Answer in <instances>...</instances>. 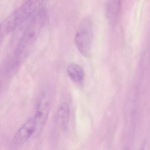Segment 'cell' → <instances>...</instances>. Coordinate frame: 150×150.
Here are the masks:
<instances>
[{"label": "cell", "instance_id": "obj_1", "mask_svg": "<svg viewBox=\"0 0 150 150\" xmlns=\"http://www.w3.org/2000/svg\"><path fill=\"white\" fill-rule=\"evenodd\" d=\"M48 16L45 8H41L26 28L19 45L20 52L30 47L36 41L40 31L48 21Z\"/></svg>", "mask_w": 150, "mask_h": 150}, {"label": "cell", "instance_id": "obj_2", "mask_svg": "<svg viewBox=\"0 0 150 150\" xmlns=\"http://www.w3.org/2000/svg\"><path fill=\"white\" fill-rule=\"evenodd\" d=\"M44 0H27L11 16L6 29L12 31L41 9Z\"/></svg>", "mask_w": 150, "mask_h": 150}, {"label": "cell", "instance_id": "obj_3", "mask_svg": "<svg viewBox=\"0 0 150 150\" xmlns=\"http://www.w3.org/2000/svg\"><path fill=\"white\" fill-rule=\"evenodd\" d=\"M92 23L88 18L81 20L75 37V44L79 53L85 57L90 56L92 45Z\"/></svg>", "mask_w": 150, "mask_h": 150}, {"label": "cell", "instance_id": "obj_4", "mask_svg": "<svg viewBox=\"0 0 150 150\" xmlns=\"http://www.w3.org/2000/svg\"><path fill=\"white\" fill-rule=\"evenodd\" d=\"M36 132L37 123L33 117L25 122L18 130L12 139V143L15 146H22Z\"/></svg>", "mask_w": 150, "mask_h": 150}, {"label": "cell", "instance_id": "obj_5", "mask_svg": "<svg viewBox=\"0 0 150 150\" xmlns=\"http://www.w3.org/2000/svg\"><path fill=\"white\" fill-rule=\"evenodd\" d=\"M50 110L48 98L45 93H44L39 101L34 117L37 123V131L43 128L47 120Z\"/></svg>", "mask_w": 150, "mask_h": 150}, {"label": "cell", "instance_id": "obj_6", "mask_svg": "<svg viewBox=\"0 0 150 150\" xmlns=\"http://www.w3.org/2000/svg\"><path fill=\"white\" fill-rule=\"evenodd\" d=\"M122 0H107L105 4L106 17L111 24L116 23L120 13Z\"/></svg>", "mask_w": 150, "mask_h": 150}, {"label": "cell", "instance_id": "obj_7", "mask_svg": "<svg viewBox=\"0 0 150 150\" xmlns=\"http://www.w3.org/2000/svg\"><path fill=\"white\" fill-rule=\"evenodd\" d=\"M70 107L68 103L63 102L57 109L55 114L56 123L63 129L67 127L70 117Z\"/></svg>", "mask_w": 150, "mask_h": 150}, {"label": "cell", "instance_id": "obj_8", "mask_svg": "<svg viewBox=\"0 0 150 150\" xmlns=\"http://www.w3.org/2000/svg\"><path fill=\"white\" fill-rule=\"evenodd\" d=\"M67 73L72 81L81 83L84 79L85 74L83 68L78 64L72 63L67 68Z\"/></svg>", "mask_w": 150, "mask_h": 150}, {"label": "cell", "instance_id": "obj_9", "mask_svg": "<svg viewBox=\"0 0 150 150\" xmlns=\"http://www.w3.org/2000/svg\"><path fill=\"white\" fill-rule=\"evenodd\" d=\"M1 25H0V31H1Z\"/></svg>", "mask_w": 150, "mask_h": 150}, {"label": "cell", "instance_id": "obj_10", "mask_svg": "<svg viewBox=\"0 0 150 150\" xmlns=\"http://www.w3.org/2000/svg\"><path fill=\"white\" fill-rule=\"evenodd\" d=\"M0 90H1V85H0Z\"/></svg>", "mask_w": 150, "mask_h": 150}]
</instances>
